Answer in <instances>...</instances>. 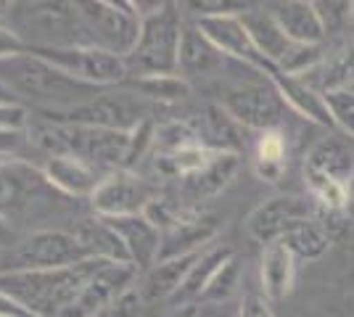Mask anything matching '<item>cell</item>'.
Returning a JSON list of instances; mask_svg holds the SVG:
<instances>
[{
    "instance_id": "cell-1",
    "label": "cell",
    "mask_w": 354,
    "mask_h": 317,
    "mask_svg": "<svg viewBox=\"0 0 354 317\" xmlns=\"http://www.w3.org/2000/svg\"><path fill=\"white\" fill-rule=\"evenodd\" d=\"M101 265L98 259H85L64 270L0 272V294L21 304L32 317H61Z\"/></svg>"
},
{
    "instance_id": "cell-2",
    "label": "cell",
    "mask_w": 354,
    "mask_h": 317,
    "mask_svg": "<svg viewBox=\"0 0 354 317\" xmlns=\"http://www.w3.org/2000/svg\"><path fill=\"white\" fill-rule=\"evenodd\" d=\"M0 82L14 95H27V98L43 101V104L61 106L64 111L88 104V101L101 95L95 88L61 72L59 66H53L50 61H45L43 56H37L32 50L11 61H3L0 64Z\"/></svg>"
},
{
    "instance_id": "cell-3",
    "label": "cell",
    "mask_w": 354,
    "mask_h": 317,
    "mask_svg": "<svg viewBox=\"0 0 354 317\" xmlns=\"http://www.w3.org/2000/svg\"><path fill=\"white\" fill-rule=\"evenodd\" d=\"M11 30L21 37L27 50H59L88 46L77 3H16L8 6Z\"/></svg>"
},
{
    "instance_id": "cell-4",
    "label": "cell",
    "mask_w": 354,
    "mask_h": 317,
    "mask_svg": "<svg viewBox=\"0 0 354 317\" xmlns=\"http://www.w3.org/2000/svg\"><path fill=\"white\" fill-rule=\"evenodd\" d=\"M183 19L172 3H164L156 14L143 19L140 40L127 59V69L138 72V77L177 75L180 43H183Z\"/></svg>"
},
{
    "instance_id": "cell-5",
    "label": "cell",
    "mask_w": 354,
    "mask_h": 317,
    "mask_svg": "<svg viewBox=\"0 0 354 317\" xmlns=\"http://www.w3.org/2000/svg\"><path fill=\"white\" fill-rule=\"evenodd\" d=\"M77 8L82 16L88 46L101 48L124 61L130 59V53L140 40V27H143V19L138 16L133 3L88 0V3H77Z\"/></svg>"
},
{
    "instance_id": "cell-6",
    "label": "cell",
    "mask_w": 354,
    "mask_h": 317,
    "mask_svg": "<svg viewBox=\"0 0 354 317\" xmlns=\"http://www.w3.org/2000/svg\"><path fill=\"white\" fill-rule=\"evenodd\" d=\"M88 251L77 236L69 230H56V227H43L35 230L27 238L16 243L11 254L6 259L3 272H19V270H64L85 262Z\"/></svg>"
},
{
    "instance_id": "cell-7",
    "label": "cell",
    "mask_w": 354,
    "mask_h": 317,
    "mask_svg": "<svg viewBox=\"0 0 354 317\" xmlns=\"http://www.w3.org/2000/svg\"><path fill=\"white\" fill-rule=\"evenodd\" d=\"M32 53L43 56L53 66H59L61 72H66L69 77L85 82V85L95 88V90L114 88L130 72L124 59H119L114 53H106V50L93 46L59 48V50H32Z\"/></svg>"
},
{
    "instance_id": "cell-8",
    "label": "cell",
    "mask_w": 354,
    "mask_h": 317,
    "mask_svg": "<svg viewBox=\"0 0 354 317\" xmlns=\"http://www.w3.org/2000/svg\"><path fill=\"white\" fill-rule=\"evenodd\" d=\"M48 119L72 122V124H88V127H109V130H124L130 133L140 122H146V104L133 93H101L88 104L74 106L69 111H45Z\"/></svg>"
},
{
    "instance_id": "cell-9",
    "label": "cell",
    "mask_w": 354,
    "mask_h": 317,
    "mask_svg": "<svg viewBox=\"0 0 354 317\" xmlns=\"http://www.w3.org/2000/svg\"><path fill=\"white\" fill-rule=\"evenodd\" d=\"M222 108L238 124L249 130H259V133H270V130H281L288 106L283 104L272 79L267 77L265 82H246V85L227 90Z\"/></svg>"
},
{
    "instance_id": "cell-10",
    "label": "cell",
    "mask_w": 354,
    "mask_h": 317,
    "mask_svg": "<svg viewBox=\"0 0 354 317\" xmlns=\"http://www.w3.org/2000/svg\"><path fill=\"white\" fill-rule=\"evenodd\" d=\"M153 198H156L153 188L143 177H138L133 169H114L95 188L90 206L95 211V217L117 220V217L143 214V209Z\"/></svg>"
},
{
    "instance_id": "cell-11",
    "label": "cell",
    "mask_w": 354,
    "mask_h": 317,
    "mask_svg": "<svg viewBox=\"0 0 354 317\" xmlns=\"http://www.w3.org/2000/svg\"><path fill=\"white\" fill-rule=\"evenodd\" d=\"M196 27L201 30V35L220 50L225 59L243 61L246 66H251L259 75H267V77L275 75V69L259 56V50L251 43L249 32H246L243 21H241V14L196 16Z\"/></svg>"
},
{
    "instance_id": "cell-12",
    "label": "cell",
    "mask_w": 354,
    "mask_h": 317,
    "mask_svg": "<svg viewBox=\"0 0 354 317\" xmlns=\"http://www.w3.org/2000/svg\"><path fill=\"white\" fill-rule=\"evenodd\" d=\"M315 204L301 196H275L267 198L246 217V233L262 246L283 241V236L299 222L315 220Z\"/></svg>"
},
{
    "instance_id": "cell-13",
    "label": "cell",
    "mask_w": 354,
    "mask_h": 317,
    "mask_svg": "<svg viewBox=\"0 0 354 317\" xmlns=\"http://www.w3.org/2000/svg\"><path fill=\"white\" fill-rule=\"evenodd\" d=\"M135 278H138L135 265L104 262L98 270L90 275L85 288L80 291V296L74 299V304L61 317H98L117 302L122 294L135 288Z\"/></svg>"
},
{
    "instance_id": "cell-14",
    "label": "cell",
    "mask_w": 354,
    "mask_h": 317,
    "mask_svg": "<svg viewBox=\"0 0 354 317\" xmlns=\"http://www.w3.org/2000/svg\"><path fill=\"white\" fill-rule=\"evenodd\" d=\"M45 191H53L45 180L43 169L27 164L21 159L0 162V220L6 222L11 214L27 211L45 196Z\"/></svg>"
},
{
    "instance_id": "cell-15",
    "label": "cell",
    "mask_w": 354,
    "mask_h": 317,
    "mask_svg": "<svg viewBox=\"0 0 354 317\" xmlns=\"http://www.w3.org/2000/svg\"><path fill=\"white\" fill-rule=\"evenodd\" d=\"M217 236V220L207 211L183 209L172 227L162 233V246H159V259H175V257H193L209 249V243Z\"/></svg>"
},
{
    "instance_id": "cell-16",
    "label": "cell",
    "mask_w": 354,
    "mask_h": 317,
    "mask_svg": "<svg viewBox=\"0 0 354 317\" xmlns=\"http://www.w3.org/2000/svg\"><path fill=\"white\" fill-rule=\"evenodd\" d=\"M43 175L48 185L61 193V196H69V198H93L95 188L101 185L109 172H101L98 166L88 164L77 156H48V162L43 166Z\"/></svg>"
},
{
    "instance_id": "cell-17",
    "label": "cell",
    "mask_w": 354,
    "mask_h": 317,
    "mask_svg": "<svg viewBox=\"0 0 354 317\" xmlns=\"http://www.w3.org/2000/svg\"><path fill=\"white\" fill-rule=\"evenodd\" d=\"M104 220V217H101ZM109 225L117 230L122 238L130 262L138 270H151L159 259V246H162V230L151 225L143 214H133V217H117V220H106Z\"/></svg>"
},
{
    "instance_id": "cell-18",
    "label": "cell",
    "mask_w": 354,
    "mask_h": 317,
    "mask_svg": "<svg viewBox=\"0 0 354 317\" xmlns=\"http://www.w3.org/2000/svg\"><path fill=\"white\" fill-rule=\"evenodd\" d=\"M272 16L278 19L281 30L291 43H301V46H323L325 27L317 14V6L310 0H288V3H275L267 6Z\"/></svg>"
},
{
    "instance_id": "cell-19",
    "label": "cell",
    "mask_w": 354,
    "mask_h": 317,
    "mask_svg": "<svg viewBox=\"0 0 354 317\" xmlns=\"http://www.w3.org/2000/svg\"><path fill=\"white\" fill-rule=\"evenodd\" d=\"M270 79H272L278 95L283 98V104L288 106L294 114H299L301 119L307 122H315L320 127H333L330 111H328V104H325V95L317 88H312L307 79L281 75V72H275Z\"/></svg>"
},
{
    "instance_id": "cell-20",
    "label": "cell",
    "mask_w": 354,
    "mask_h": 317,
    "mask_svg": "<svg viewBox=\"0 0 354 317\" xmlns=\"http://www.w3.org/2000/svg\"><path fill=\"white\" fill-rule=\"evenodd\" d=\"M241 21H243V27L249 32L251 43L254 48L259 50V56L278 72V64L283 61V56L288 53V48H291V40L286 37V32L281 30V24H278V19L272 16L270 8H246L243 14H241Z\"/></svg>"
},
{
    "instance_id": "cell-21",
    "label": "cell",
    "mask_w": 354,
    "mask_h": 317,
    "mask_svg": "<svg viewBox=\"0 0 354 317\" xmlns=\"http://www.w3.org/2000/svg\"><path fill=\"white\" fill-rule=\"evenodd\" d=\"M304 175H320L341 185H349L354 177V151L339 137H323L307 153Z\"/></svg>"
},
{
    "instance_id": "cell-22",
    "label": "cell",
    "mask_w": 354,
    "mask_h": 317,
    "mask_svg": "<svg viewBox=\"0 0 354 317\" xmlns=\"http://www.w3.org/2000/svg\"><path fill=\"white\" fill-rule=\"evenodd\" d=\"M230 257H233V249H230V246H222V243H214V246L204 249V251L198 254V259L193 262L191 272H188V278L183 280L180 291L172 296V307H183V304H196V307H198L204 291H207L209 283H212V278L220 272V267Z\"/></svg>"
},
{
    "instance_id": "cell-23",
    "label": "cell",
    "mask_w": 354,
    "mask_h": 317,
    "mask_svg": "<svg viewBox=\"0 0 354 317\" xmlns=\"http://www.w3.org/2000/svg\"><path fill=\"white\" fill-rule=\"evenodd\" d=\"M72 233L77 236V241L82 243V249L88 251L90 259L114 262V265H133L127 249H124V243L117 236V230L109 225L106 220H101V217L82 220Z\"/></svg>"
},
{
    "instance_id": "cell-24",
    "label": "cell",
    "mask_w": 354,
    "mask_h": 317,
    "mask_svg": "<svg viewBox=\"0 0 354 317\" xmlns=\"http://www.w3.org/2000/svg\"><path fill=\"white\" fill-rule=\"evenodd\" d=\"M225 56L201 35V30L193 24H185L183 43H180V61H177V75L196 77V75H214L220 72Z\"/></svg>"
},
{
    "instance_id": "cell-25",
    "label": "cell",
    "mask_w": 354,
    "mask_h": 317,
    "mask_svg": "<svg viewBox=\"0 0 354 317\" xmlns=\"http://www.w3.org/2000/svg\"><path fill=\"white\" fill-rule=\"evenodd\" d=\"M196 259H198V254L162 259L151 270H146V278L138 283V291H140L143 302H159V299H169L172 302V296L180 291L183 280L188 278V272H191Z\"/></svg>"
},
{
    "instance_id": "cell-26",
    "label": "cell",
    "mask_w": 354,
    "mask_h": 317,
    "mask_svg": "<svg viewBox=\"0 0 354 317\" xmlns=\"http://www.w3.org/2000/svg\"><path fill=\"white\" fill-rule=\"evenodd\" d=\"M262 294L270 302H281L291 294L296 280V259L281 241L270 243L262 251Z\"/></svg>"
},
{
    "instance_id": "cell-27",
    "label": "cell",
    "mask_w": 354,
    "mask_h": 317,
    "mask_svg": "<svg viewBox=\"0 0 354 317\" xmlns=\"http://www.w3.org/2000/svg\"><path fill=\"white\" fill-rule=\"evenodd\" d=\"M301 79H307L312 88H317L320 93L354 88V43L344 46L333 56H328L315 72H310Z\"/></svg>"
},
{
    "instance_id": "cell-28",
    "label": "cell",
    "mask_w": 354,
    "mask_h": 317,
    "mask_svg": "<svg viewBox=\"0 0 354 317\" xmlns=\"http://www.w3.org/2000/svg\"><path fill=\"white\" fill-rule=\"evenodd\" d=\"M238 172V156L236 153H214V159L209 162L198 175L188 177V191L191 196L198 201V198H212L217 196L227 182L233 180V175Z\"/></svg>"
},
{
    "instance_id": "cell-29",
    "label": "cell",
    "mask_w": 354,
    "mask_h": 317,
    "mask_svg": "<svg viewBox=\"0 0 354 317\" xmlns=\"http://www.w3.org/2000/svg\"><path fill=\"white\" fill-rule=\"evenodd\" d=\"M281 243L294 254L296 262H315L330 249V236L317 220H307L291 227Z\"/></svg>"
},
{
    "instance_id": "cell-30",
    "label": "cell",
    "mask_w": 354,
    "mask_h": 317,
    "mask_svg": "<svg viewBox=\"0 0 354 317\" xmlns=\"http://www.w3.org/2000/svg\"><path fill=\"white\" fill-rule=\"evenodd\" d=\"M214 148H209L204 143H193V146H185L175 153H167V156H156V172L159 175H167V177H183L188 180L193 175H198L204 166L214 159Z\"/></svg>"
},
{
    "instance_id": "cell-31",
    "label": "cell",
    "mask_w": 354,
    "mask_h": 317,
    "mask_svg": "<svg viewBox=\"0 0 354 317\" xmlns=\"http://www.w3.org/2000/svg\"><path fill=\"white\" fill-rule=\"evenodd\" d=\"M135 88L143 93L148 101H159V104H180L191 95L188 79L180 75H153V77H138Z\"/></svg>"
},
{
    "instance_id": "cell-32",
    "label": "cell",
    "mask_w": 354,
    "mask_h": 317,
    "mask_svg": "<svg viewBox=\"0 0 354 317\" xmlns=\"http://www.w3.org/2000/svg\"><path fill=\"white\" fill-rule=\"evenodd\" d=\"M325 59H328L325 46H301V43H291L288 53H286L283 61L278 64V72L288 77H307L310 72H315Z\"/></svg>"
},
{
    "instance_id": "cell-33",
    "label": "cell",
    "mask_w": 354,
    "mask_h": 317,
    "mask_svg": "<svg viewBox=\"0 0 354 317\" xmlns=\"http://www.w3.org/2000/svg\"><path fill=\"white\" fill-rule=\"evenodd\" d=\"M238 280H241V265H238L236 257H230L220 267V272L212 278V283H209V288L204 291V296H201V304H207V307H222V304L236 294Z\"/></svg>"
},
{
    "instance_id": "cell-34",
    "label": "cell",
    "mask_w": 354,
    "mask_h": 317,
    "mask_svg": "<svg viewBox=\"0 0 354 317\" xmlns=\"http://www.w3.org/2000/svg\"><path fill=\"white\" fill-rule=\"evenodd\" d=\"M328 111H330V122L333 127H339L344 135L354 140V88H341V90L323 93Z\"/></svg>"
},
{
    "instance_id": "cell-35",
    "label": "cell",
    "mask_w": 354,
    "mask_h": 317,
    "mask_svg": "<svg viewBox=\"0 0 354 317\" xmlns=\"http://www.w3.org/2000/svg\"><path fill=\"white\" fill-rule=\"evenodd\" d=\"M207 124H209V135L217 137V151L233 153L230 146H238V124L222 106H209L207 108Z\"/></svg>"
},
{
    "instance_id": "cell-36",
    "label": "cell",
    "mask_w": 354,
    "mask_h": 317,
    "mask_svg": "<svg viewBox=\"0 0 354 317\" xmlns=\"http://www.w3.org/2000/svg\"><path fill=\"white\" fill-rule=\"evenodd\" d=\"M315 6H317L325 35H336L354 24V3H315Z\"/></svg>"
},
{
    "instance_id": "cell-37",
    "label": "cell",
    "mask_w": 354,
    "mask_h": 317,
    "mask_svg": "<svg viewBox=\"0 0 354 317\" xmlns=\"http://www.w3.org/2000/svg\"><path fill=\"white\" fill-rule=\"evenodd\" d=\"M262 164H286V135L281 130H270V133H259L257 140V159Z\"/></svg>"
},
{
    "instance_id": "cell-38",
    "label": "cell",
    "mask_w": 354,
    "mask_h": 317,
    "mask_svg": "<svg viewBox=\"0 0 354 317\" xmlns=\"http://www.w3.org/2000/svg\"><path fill=\"white\" fill-rule=\"evenodd\" d=\"M30 140V130H0V162L16 159Z\"/></svg>"
},
{
    "instance_id": "cell-39",
    "label": "cell",
    "mask_w": 354,
    "mask_h": 317,
    "mask_svg": "<svg viewBox=\"0 0 354 317\" xmlns=\"http://www.w3.org/2000/svg\"><path fill=\"white\" fill-rule=\"evenodd\" d=\"M0 130H30V114L21 104H0Z\"/></svg>"
},
{
    "instance_id": "cell-40",
    "label": "cell",
    "mask_w": 354,
    "mask_h": 317,
    "mask_svg": "<svg viewBox=\"0 0 354 317\" xmlns=\"http://www.w3.org/2000/svg\"><path fill=\"white\" fill-rule=\"evenodd\" d=\"M21 53H27V46L21 43V37H19L8 24L0 21V64L16 59V56H21Z\"/></svg>"
},
{
    "instance_id": "cell-41",
    "label": "cell",
    "mask_w": 354,
    "mask_h": 317,
    "mask_svg": "<svg viewBox=\"0 0 354 317\" xmlns=\"http://www.w3.org/2000/svg\"><path fill=\"white\" fill-rule=\"evenodd\" d=\"M238 317H275V312L265 294H249L238 307Z\"/></svg>"
},
{
    "instance_id": "cell-42",
    "label": "cell",
    "mask_w": 354,
    "mask_h": 317,
    "mask_svg": "<svg viewBox=\"0 0 354 317\" xmlns=\"http://www.w3.org/2000/svg\"><path fill=\"white\" fill-rule=\"evenodd\" d=\"M254 172H257L259 180L281 182L283 172H286V164H262V162H254Z\"/></svg>"
},
{
    "instance_id": "cell-43",
    "label": "cell",
    "mask_w": 354,
    "mask_h": 317,
    "mask_svg": "<svg viewBox=\"0 0 354 317\" xmlns=\"http://www.w3.org/2000/svg\"><path fill=\"white\" fill-rule=\"evenodd\" d=\"M198 307L196 304H183V307H172L164 317H198Z\"/></svg>"
},
{
    "instance_id": "cell-44",
    "label": "cell",
    "mask_w": 354,
    "mask_h": 317,
    "mask_svg": "<svg viewBox=\"0 0 354 317\" xmlns=\"http://www.w3.org/2000/svg\"><path fill=\"white\" fill-rule=\"evenodd\" d=\"M349 209L354 211V177H352V182H349Z\"/></svg>"
},
{
    "instance_id": "cell-45",
    "label": "cell",
    "mask_w": 354,
    "mask_h": 317,
    "mask_svg": "<svg viewBox=\"0 0 354 317\" xmlns=\"http://www.w3.org/2000/svg\"><path fill=\"white\" fill-rule=\"evenodd\" d=\"M6 11H8V3H0V21H3V16H6Z\"/></svg>"
},
{
    "instance_id": "cell-46",
    "label": "cell",
    "mask_w": 354,
    "mask_h": 317,
    "mask_svg": "<svg viewBox=\"0 0 354 317\" xmlns=\"http://www.w3.org/2000/svg\"><path fill=\"white\" fill-rule=\"evenodd\" d=\"M3 225H6V222H3V220H0V227H3Z\"/></svg>"
}]
</instances>
